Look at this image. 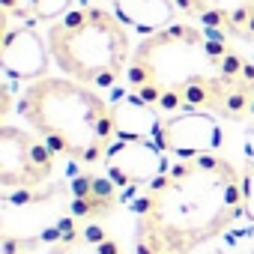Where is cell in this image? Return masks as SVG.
<instances>
[{"label":"cell","mask_w":254,"mask_h":254,"mask_svg":"<svg viewBox=\"0 0 254 254\" xmlns=\"http://www.w3.org/2000/svg\"><path fill=\"white\" fill-rule=\"evenodd\" d=\"M132 99L162 114L206 111L221 120H251L254 60L221 33L194 21L141 36L129 72Z\"/></svg>","instance_id":"obj_1"},{"label":"cell","mask_w":254,"mask_h":254,"mask_svg":"<svg viewBox=\"0 0 254 254\" xmlns=\"http://www.w3.org/2000/svg\"><path fill=\"white\" fill-rule=\"evenodd\" d=\"M239 215L242 174L227 159H177L135 203V254H194Z\"/></svg>","instance_id":"obj_2"},{"label":"cell","mask_w":254,"mask_h":254,"mask_svg":"<svg viewBox=\"0 0 254 254\" xmlns=\"http://www.w3.org/2000/svg\"><path fill=\"white\" fill-rule=\"evenodd\" d=\"M18 114L57 156L78 165H102L117 141V111L93 87L45 75L18 96Z\"/></svg>","instance_id":"obj_3"},{"label":"cell","mask_w":254,"mask_h":254,"mask_svg":"<svg viewBox=\"0 0 254 254\" xmlns=\"http://www.w3.org/2000/svg\"><path fill=\"white\" fill-rule=\"evenodd\" d=\"M48 51L54 66L87 87H111L129 72L135 45L111 9L75 6L60 21L48 24Z\"/></svg>","instance_id":"obj_4"},{"label":"cell","mask_w":254,"mask_h":254,"mask_svg":"<svg viewBox=\"0 0 254 254\" xmlns=\"http://www.w3.org/2000/svg\"><path fill=\"white\" fill-rule=\"evenodd\" d=\"M54 150L24 126H3L0 129V186L3 194L21 191L33 194L54 174Z\"/></svg>","instance_id":"obj_5"},{"label":"cell","mask_w":254,"mask_h":254,"mask_svg":"<svg viewBox=\"0 0 254 254\" xmlns=\"http://www.w3.org/2000/svg\"><path fill=\"white\" fill-rule=\"evenodd\" d=\"M105 177L117 189H150L171 165L153 138H117L105 153Z\"/></svg>","instance_id":"obj_6"},{"label":"cell","mask_w":254,"mask_h":254,"mask_svg":"<svg viewBox=\"0 0 254 254\" xmlns=\"http://www.w3.org/2000/svg\"><path fill=\"white\" fill-rule=\"evenodd\" d=\"M159 147L168 156L177 159H200V156H218L224 147V120L206 111H186L162 117Z\"/></svg>","instance_id":"obj_7"},{"label":"cell","mask_w":254,"mask_h":254,"mask_svg":"<svg viewBox=\"0 0 254 254\" xmlns=\"http://www.w3.org/2000/svg\"><path fill=\"white\" fill-rule=\"evenodd\" d=\"M174 6L242 51H254V0H174Z\"/></svg>","instance_id":"obj_8"},{"label":"cell","mask_w":254,"mask_h":254,"mask_svg":"<svg viewBox=\"0 0 254 254\" xmlns=\"http://www.w3.org/2000/svg\"><path fill=\"white\" fill-rule=\"evenodd\" d=\"M48 42L33 30V24H6L0 45V69L12 81H39L48 75Z\"/></svg>","instance_id":"obj_9"},{"label":"cell","mask_w":254,"mask_h":254,"mask_svg":"<svg viewBox=\"0 0 254 254\" xmlns=\"http://www.w3.org/2000/svg\"><path fill=\"white\" fill-rule=\"evenodd\" d=\"M42 254H123L120 242L105 233L96 221H87V224H63L57 230H45L42 233Z\"/></svg>","instance_id":"obj_10"},{"label":"cell","mask_w":254,"mask_h":254,"mask_svg":"<svg viewBox=\"0 0 254 254\" xmlns=\"http://www.w3.org/2000/svg\"><path fill=\"white\" fill-rule=\"evenodd\" d=\"M111 12L141 36H153L177 21L174 0H111Z\"/></svg>","instance_id":"obj_11"},{"label":"cell","mask_w":254,"mask_h":254,"mask_svg":"<svg viewBox=\"0 0 254 254\" xmlns=\"http://www.w3.org/2000/svg\"><path fill=\"white\" fill-rule=\"evenodd\" d=\"M75 6L72 0H33V21H60L63 15H69Z\"/></svg>","instance_id":"obj_12"},{"label":"cell","mask_w":254,"mask_h":254,"mask_svg":"<svg viewBox=\"0 0 254 254\" xmlns=\"http://www.w3.org/2000/svg\"><path fill=\"white\" fill-rule=\"evenodd\" d=\"M12 21L33 24V0H3V27Z\"/></svg>","instance_id":"obj_13"},{"label":"cell","mask_w":254,"mask_h":254,"mask_svg":"<svg viewBox=\"0 0 254 254\" xmlns=\"http://www.w3.org/2000/svg\"><path fill=\"white\" fill-rule=\"evenodd\" d=\"M242 218L254 224V159L242 171Z\"/></svg>","instance_id":"obj_14"},{"label":"cell","mask_w":254,"mask_h":254,"mask_svg":"<svg viewBox=\"0 0 254 254\" xmlns=\"http://www.w3.org/2000/svg\"><path fill=\"white\" fill-rule=\"evenodd\" d=\"M6 254H30V242H27V239H12V236H6Z\"/></svg>","instance_id":"obj_15"},{"label":"cell","mask_w":254,"mask_h":254,"mask_svg":"<svg viewBox=\"0 0 254 254\" xmlns=\"http://www.w3.org/2000/svg\"><path fill=\"white\" fill-rule=\"evenodd\" d=\"M248 123H251V129H254V111H251V120H248Z\"/></svg>","instance_id":"obj_16"},{"label":"cell","mask_w":254,"mask_h":254,"mask_svg":"<svg viewBox=\"0 0 254 254\" xmlns=\"http://www.w3.org/2000/svg\"><path fill=\"white\" fill-rule=\"evenodd\" d=\"M209 254H224V251H218V248H215V251H209Z\"/></svg>","instance_id":"obj_17"},{"label":"cell","mask_w":254,"mask_h":254,"mask_svg":"<svg viewBox=\"0 0 254 254\" xmlns=\"http://www.w3.org/2000/svg\"><path fill=\"white\" fill-rule=\"evenodd\" d=\"M251 254H254V251H251Z\"/></svg>","instance_id":"obj_18"}]
</instances>
